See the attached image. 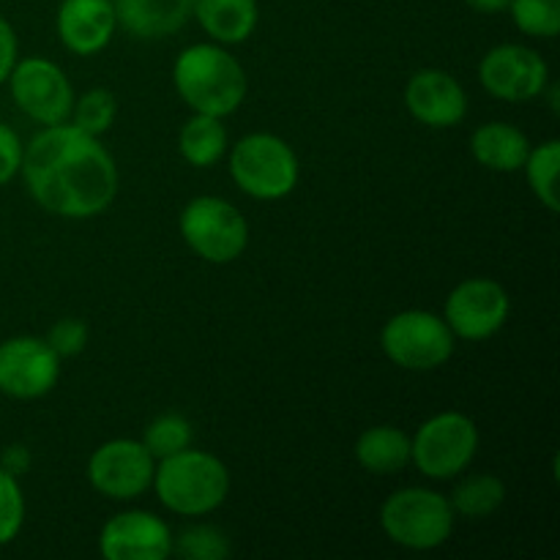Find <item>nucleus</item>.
<instances>
[{"instance_id":"obj_1","label":"nucleus","mask_w":560,"mask_h":560,"mask_svg":"<svg viewBox=\"0 0 560 560\" xmlns=\"http://www.w3.org/2000/svg\"><path fill=\"white\" fill-rule=\"evenodd\" d=\"M20 178L42 211L85 222L102 217L118 197L120 175L102 137L71 126H42L25 142Z\"/></svg>"},{"instance_id":"obj_2","label":"nucleus","mask_w":560,"mask_h":560,"mask_svg":"<svg viewBox=\"0 0 560 560\" xmlns=\"http://www.w3.org/2000/svg\"><path fill=\"white\" fill-rule=\"evenodd\" d=\"M173 85L191 113L228 118L246 102L249 77L224 44L197 42L175 58Z\"/></svg>"},{"instance_id":"obj_3","label":"nucleus","mask_w":560,"mask_h":560,"mask_svg":"<svg viewBox=\"0 0 560 560\" xmlns=\"http://www.w3.org/2000/svg\"><path fill=\"white\" fill-rule=\"evenodd\" d=\"M230 470L217 454L189 446L156 463L153 487L159 503L178 517H208L230 495Z\"/></svg>"},{"instance_id":"obj_4","label":"nucleus","mask_w":560,"mask_h":560,"mask_svg":"<svg viewBox=\"0 0 560 560\" xmlns=\"http://www.w3.org/2000/svg\"><path fill=\"white\" fill-rule=\"evenodd\" d=\"M228 170L233 184L260 202L284 200L299 189L301 180L299 153L271 131H252L230 145Z\"/></svg>"},{"instance_id":"obj_5","label":"nucleus","mask_w":560,"mask_h":560,"mask_svg":"<svg viewBox=\"0 0 560 560\" xmlns=\"http://www.w3.org/2000/svg\"><path fill=\"white\" fill-rule=\"evenodd\" d=\"M457 525L448 495L427 487H402L381 506V528L392 545L410 552H432L446 545Z\"/></svg>"},{"instance_id":"obj_6","label":"nucleus","mask_w":560,"mask_h":560,"mask_svg":"<svg viewBox=\"0 0 560 560\" xmlns=\"http://www.w3.org/2000/svg\"><path fill=\"white\" fill-rule=\"evenodd\" d=\"M479 443V427L468 413L443 410L410 435V465L432 481H452L474 465Z\"/></svg>"},{"instance_id":"obj_7","label":"nucleus","mask_w":560,"mask_h":560,"mask_svg":"<svg viewBox=\"0 0 560 560\" xmlns=\"http://www.w3.org/2000/svg\"><path fill=\"white\" fill-rule=\"evenodd\" d=\"M184 244L211 266L235 262L249 246V222L230 200L200 195L184 206L178 217Z\"/></svg>"},{"instance_id":"obj_8","label":"nucleus","mask_w":560,"mask_h":560,"mask_svg":"<svg viewBox=\"0 0 560 560\" xmlns=\"http://www.w3.org/2000/svg\"><path fill=\"white\" fill-rule=\"evenodd\" d=\"M381 348L399 370L432 372L448 364L457 350V337L443 315L430 310H402L381 328Z\"/></svg>"},{"instance_id":"obj_9","label":"nucleus","mask_w":560,"mask_h":560,"mask_svg":"<svg viewBox=\"0 0 560 560\" xmlns=\"http://www.w3.org/2000/svg\"><path fill=\"white\" fill-rule=\"evenodd\" d=\"M9 91L22 115L38 126L66 124L74 107V85L55 60L44 55L16 60L9 77Z\"/></svg>"},{"instance_id":"obj_10","label":"nucleus","mask_w":560,"mask_h":560,"mask_svg":"<svg viewBox=\"0 0 560 560\" xmlns=\"http://www.w3.org/2000/svg\"><path fill=\"white\" fill-rule=\"evenodd\" d=\"M88 481L107 501H137L153 487L156 459L151 457L142 441L115 438L93 448L88 457Z\"/></svg>"},{"instance_id":"obj_11","label":"nucleus","mask_w":560,"mask_h":560,"mask_svg":"<svg viewBox=\"0 0 560 560\" xmlns=\"http://www.w3.org/2000/svg\"><path fill=\"white\" fill-rule=\"evenodd\" d=\"M512 299L506 288L490 277L463 279L443 304V320L465 342H487L506 326Z\"/></svg>"},{"instance_id":"obj_12","label":"nucleus","mask_w":560,"mask_h":560,"mask_svg":"<svg viewBox=\"0 0 560 560\" xmlns=\"http://www.w3.org/2000/svg\"><path fill=\"white\" fill-rule=\"evenodd\" d=\"M479 82L492 98L506 104H528L545 96L550 66L525 44H498L479 60Z\"/></svg>"},{"instance_id":"obj_13","label":"nucleus","mask_w":560,"mask_h":560,"mask_svg":"<svg viewBox=\"0 0 560 560\" xmlns=\"http://www.w3.org/2000/svg\"><path fill=\"white\" fill-rule=\"evenodd\" d=\"M60 355L44 337H9L0 342V394L16 402L42 399L58 386Z\"/></svg>"},{"instance_id":"obj_14","label":"nucleus","mask_w":560,"mask_h":560,"mask_svg":"<svg viewBox=\"0 0 560 560\" xmlns=\"http://www.w3.org/2000/svg\"><path fill=\"white\" fill-rule=\"evenodd\" d=\"M98 552L104 560H164L173 556V530L159 514L126 509L102 525Z\"/></svg>"},{"instance_id":"obj_15","label":"nucleus","mask_w":560,"mask_h":560,"mask_svg":"<svg viewBox=\"0 0 560 560\" xmlns=\"http://www.w3.org/2000/svg\"><path fill=\"white\" fill-rule=\"evenodd\" d=\"M405 107L430 129H454L468 115L463 82L443 69H421L405 85Z\"/></svg>"},{"instance_id":"obj_16","label":"nucleus","mask_w":560,"mask_h":560,"mask_svg":"<svg viewBox=\"0 0 560 560\" xmlns=\"http://www.w3.org/2000/svg\"><path fill=\"white\" fill-rule=\"evenodd\" d=\"M55 31L71 55H98L118 33L113 0H60Z\"/></svg>"},{"instance_id":"obj_17","label":"nucleus","mask_w":560,"mask_h":560,"mask_svg":"<svg viewBox=\"0 0 560 560\" xmlns=\"http://www.w3.org/2000/svg\"><path fill=\"white\" fill-rule=\"evenodd\" d=\"M113 9L118 27L140 42L173 36L191 16L189 0H113Z\"/></svg>"},{"instance_id":"obj_18","label":"nucleus","mask_w":560,"mask_h":560,"mask_svg":"<svg viewBox=\"0 0 560 560\" xmlns=\"http://www.w3.org/2000/svg\"><path fill=\"white\" fill-rule=\"evenodd\" d=\"M189 9L206 36L224 47L249 42L260 22L257 0H189Z\"/></svg>"},{"instance_id":"obj_19","label":"nucleus","mask_w":560,"mask_h":560,"mask_svg":"<svg viewBox=\"0 0 560 560\" xmlns=\"http://www.w3.org/2000/svg\"><path fill=\"white\" fill-rule=\"evenodd\" d=\"M528 153V135L506 120H487L470 135V156L490 173H520Z\"/></svg>"},{"instance_id":"obj_20","label":"nucleus","mask_w":560,"mask_h":560,"mask_svg":"<svg viewBox=\"0 0 560 560\" xmlns=\"http://www.w3.org/2000/svg\"><path fill=\"white\" fill-rule=\"evenodd\" d=\"M353 457L366 474L394 476L410 465V435L394 424H375L355 438Z\"/></svg>"},{"instance_id":"obj_21","label":"nucleus","mask_w":560,"mask_h":560,"mask_svg":"<svg viewBox=\"0 0 560 560\" xmlns=\"http://www.w3.org/2000/svg\"><path fill=\"white\" fill-rule=\"evenodd\" d=\"M230 151V131L224 118L191 113L178 131V153L189 167L206 170L222 162Z\"/></svg>"},{"instance_id":"obj_22","label":"nucleus","mask_w":560,"mask_h":560,"mask_svg":"<svg viewBox=\"0 0 560 560\" xmlns=\"http://www.w3.org/2000/svg\"><path fill=\"white\" fill-rule=\"evenodd\" d=\"M459 479V476H457ZM506 485L495 474H468L454 487L452 503L454 514L463 520H487L498 514L506 503Z\"/></svg>"},{"instance_id":"obj_23","label":"nucleus","mask_w":560,"mask_h":560,"mask_svg":"<svg viewBox=\"0 0 560 560\" xmlns=\"http://www.w3.org/2000/svg\"><path fill=\"white\" fill-rule=\"evenodd\" d=\"M558 170H560V140H545L530 145L528 159L523 164L528 189L550 213L560 208L558 197Z\"/></svg>"},{"instance_id":"obj_24","label":"nucleus","mask_w":560,"mask_h":560,"mask_svg":"<svg viewBox=\"0 0 560 560\" xmlns=\"http://www.w3.org/2000/svg\"><path fill=\"white\" fill-rule=\"evenodd\" d=\"M115 118H118V98H115V93L107 91V88H91L82 96H74L69 124L91 137H104L113 129Z\"/></svg>"},{"instance_id":"obj_25","label":"nucleus","mask_w":560,"mask_h":560,"mask_svg":"<svg viewBox=\"0 0 560 560\" xmlns=\"http://www.w3.org/2000/svg\"><path fill=\"white\" fill-rule=\"evenodd\" d=\"M142 446L151 452V457L164 459L173 457V454L184 452L195 443V430H191V421L180 413H162L145 427L142 432Z\"/></svg>"},{"instance_id":"obj_26","label":"nucleus","mask_w":560,"mask_h":560,"mask_svg":"<svg viewBox=\"0 0 560 560\" xmlns=\"http://www.w3.org/2000/svg\"><path fill=\"white\" fill-rule=\"evenodd\" d=\"M230 539L222 528L208 523L189 525L173 536V556L184 560H224L230 556Z\"/></svg>"},{"instance_id":"obj_27","label":"nucleus","mask_w":560,"mask_h":560,"mask_svg":"<svg viewBox=\"0 0 560 560\" xmlns=\"http://www.w3.org/2000/svg\"><path fill=\"white\" fill-rule=\"evenodd\" d=\"M506 14L525 36L556 38L560 33V0H509Z\"/></svg>"},{"instance_id":"obj_28","label":"nucleus","mask_w":560,"mask_h":560,"mask_svg":"<svg viewBox=\"0 0 560 560\" xmlns=\"http://www.w3.org/2000/svg\"><path fill=\"white\" fill-rule=\"evenodd\" d=\"M25 525V495L20 479L0 468V547L11 545Z\"/></svg>"},{"instance_id":"obj_29","label":"nucleus","mask_w":560,"mask_h":560,"mask_svg":"<svg viewBox=\"0 0 560 560\" xmlns=\"http://www.w3.org/2000/svg\"><path fill=\"white\" fill-rule=\"evenodd\" d=\"M47 345L63 359H74L82 350L88 348V339H91V331H88V323L80 320V317H60L58 323H52L47 331Z\"/></svg>"},{"instance_id":"obj_30","label":"nucleus","mask_w":560,"mask_h":560,"mask_svg":"<svg viewBox=\"0 0 560 560\" xmlns=\"http://www.w3.org/2000/svg\"><path fill=\"white\" fill-rule=\"evenodd\" d=\"M22 151L25 142L20 140V135L9 124H0V186L11 184L20 175Z\"/></svg>"},{"instance_id":"obj_31","label":"nucleus","mask_w":560,"mask_h":560,"mask_svg":"<svg viewBox=\"0 0 560 560\" xmlns=\"http://www.w3.org/2000/svg\"><path fill=\"white\" fill-rule=\"evenodd\" d=\"M20 60V38H16L14 25L5 16H0V85H5Z\"/></svg>"},{"instance_id":"obj_32","label":"nucleus","mask_w":560,"mask_h":560,"mask_svg":"<svg viewBox=\"0 0 560 560\" xmlns=\"http://www.w3.org/2000/svg\"><path fill=\"white\" fill-rule=\"evenodd\" d=\"M31 465H33V454L25 443H11V446H5L3 454H0V468H3L5 474L16 476V479L25 476L27 470H31Z\"/></svg>"},{"instance_id":"obj_33","label":"nucleus","mask_w":560,"mask_h":560,"mask_svg":"<svg viewBox=\"0 0 560 560\" xmlns=\"http://www.w3.org/2000/svg\"><path fill=\"white\" fill-rule=\"evenodd\" d=\"M465 5L479 14H503L509 9V0H465Z\"/></svg>"}]
</instances>
